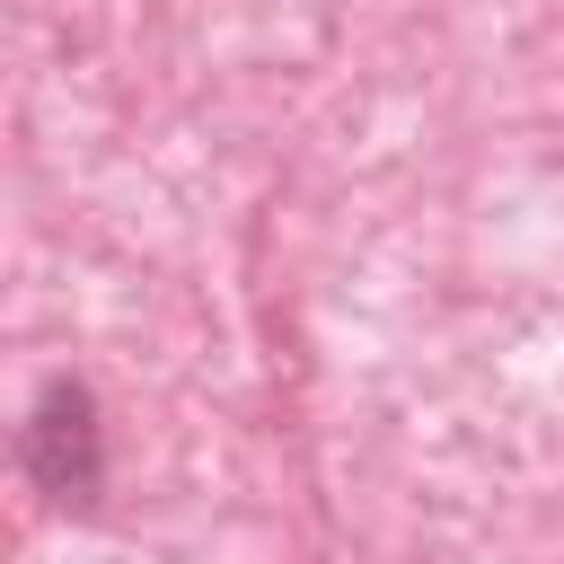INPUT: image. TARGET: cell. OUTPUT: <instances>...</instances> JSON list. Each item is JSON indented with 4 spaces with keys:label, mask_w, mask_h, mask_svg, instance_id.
I'll use <instances>...</instances> for the list:
<instances>
[{
    "label": "cell",
    "mask_w": 564,
    "mask_h": 564,
    "mask_svg": "<svg viewBox=\"0 0 564 564\" xmlns=\"http://www.w3.org/2000/svg\"><path fill=\"white\" fill-rule=\"evenodd\" d=\"M18 467L26 485L62 511V520H97L106 511V405L79 370H53L35 397H26V423H18Z\"/></svg>",
    "instance_id": "1"
}]
</instances>
